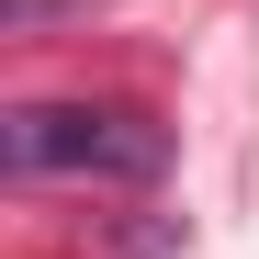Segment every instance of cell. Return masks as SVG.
I'll list each match as a JSON object with an SVG mask.
<instances>
[{"mask_svg": "<svg viewBox=\"0 0 259 259\" xmlns=\"http://www.w3.org/2000/svg\"><path fill=\"white\" fill-rule=\"evenodd\" d=\"M0 158L23 181H158L169 124L136 102H12L0 113Z\"/></svg>", "mask_w": 259, "mask_h": 259, "instance_id": "cell-1", "label": "cell"}]
</instances>
